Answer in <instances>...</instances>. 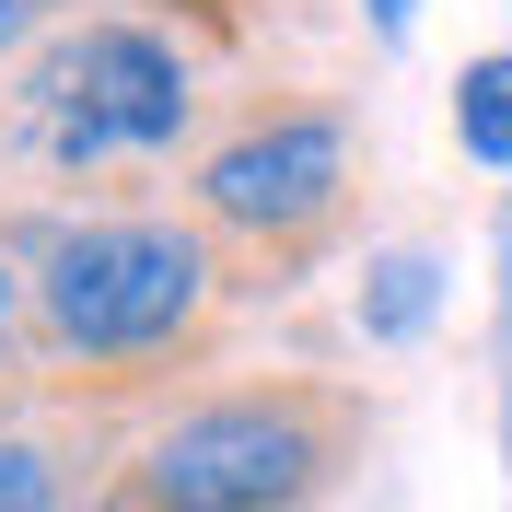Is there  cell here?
I'll return each mask as SVG.
<instances>
[{"instance_id":"obj_2","label":"cell","mask_w":512,"mask_h":512,"mask_svg":"<svg viewBox=\"0 0 512 512\" xmlns=\"http://www.w3.org/2000/svg\"><path fill=\"white\" fill-rule=\"evenodd\" d=\"M47 338L82 361H140V350H175L210 303V245L175 222H82L47 245Z\"/></svg>"},{"instance_id":"obj_5","label":"cell","mask_w":512,"mask_h":512,"mask_svg":"<svg viewBox=\"0 0 512 512\" xmlns=\"http://www.w3.org/2000/svg\"><path fill=\"white\" fill-rule=\"evenodd\" d=\"M431 315H443V256H431V245H384L373 268H361V338L408 350Z\"/></svg>"},{"instance_id":"obj_11","label":"cell","mask_w":512,"mask_h":512,"mask_svg":"<svg viewBox=\"0 0 512 512\" xmlns=\"http://www.w3.org/2000/svg\"><path fill=\"white\" fill-rule=\"evenodd\" d=\"M94 512H140V501H94Z\"/></svg>"},{"instance_id":"obj_1","label":"cell","mask_w":512,"mask_h":512,"mask_svg":"<svg viewBox=\"0 0 512 512\" xmlns=\"http://www.w3.org/2000/svg\"><path fill=\"white\" fill-rule=\"evenodd\" d=\"M361 443V408L326 384H256V396H210L128 466L140 512H303L338 489Z\"/></svg>"},{"instance_id":"obj_6","label":"cell","mask_w":512,"mask_h":512,"mask_svg":"<svg viewBox=\"0 0 512 512\" xmlns=\"http://www.w3.org/2000/svg\"><path fill=\"white\" fill-rule=\"evenodd\" d=\"M454 140H466L478 163H501V175H512V47H501V59H478L466 82H454Z\"/></svg>"},{"instance_id":"obj_3","label":"cell","mask_w":512,"mask_h":512,"mask_svg":"<svg viewBox=\"0 0 512 512\" xmlns=\"http://www.w3.org/2000/svg\"><path fill=\"white\" fill-rule=\"evenodd\" d=\"M35 105H47V152L94 163V152H163L198 94H187V59H175L152 24H82L59 59H47Z\"/></svg>"},{"instance_id":"obj_10","label":"cell","mask_w":512,"mask_h":512,"mask_svg":"<svg viewBox=\"0 0 512 512\" xmlns=\"http://www.w3.org/2000/svg\"><path fill=\"white\" fill-rule=\"evenodd\" d=\"M0 350H12V268H0Z\"/></svg>"},{"instance_id":"obj_7","label":"cell","mask_w":512,"mask_h":512,"mask_svg":"<svg viewBox=\"0 0 512 512\" xmlns=\"http://www.w3.org/2000/svg\"><path fill=\"white\" fill-rule=\"evenodd\" d=\"M0 512H59V478L35 443H0Z\"/></svg>"},{"instance_id":"obj_9","label":"cell","mask_w":512,"mask_h":512,"mask_svg":"<svg viewBox=\"0 0 512 512\" xmlns=\"http://www.w3.org/2000/svg\"><path fill=\"white\" fill-rule=\"evenodd\" d=\"M408 12H419V0H373V24H384V35H408Z\"/></svg>"},{"instance_id":"obj_4","label":"cell","mask_w":512,"mask_h":512,"mask_svg":"<svg viewBox=\"0 0 512 512\" xmlns=\"http://www.w3.org/2000/svg\"><path fill=\"white\" fill-rule=\"evenodd\" d=\"M338 187H350V128L338 117H268V128H245V140H222V152L198 163L210 222L268 233V245L315 233L326 210H338Z\"/></svg>"},{"instance_id":"obj_8","label":"cell","mask_w":512,"mask_h":512,"mask_svg":"<svg viewBox=\"0 0 512 512\" xmlns=\"http://www.w3.org/2000/svg\"><path fill=\"white\" fill-rule=\"evenodd\" d=\"M35 12H47V0H0V47H12V35L35 24Z\"/></svg>"}]
</instances>
